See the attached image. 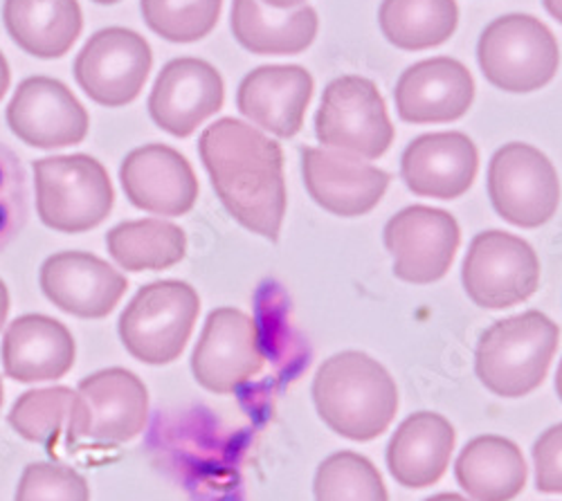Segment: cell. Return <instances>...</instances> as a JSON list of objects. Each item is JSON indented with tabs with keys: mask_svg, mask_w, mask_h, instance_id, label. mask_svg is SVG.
<instances>
[{
	"mask_svg": "<svg viewBox=\"0 0 562 501\" xmlns=\"http://www.w3.org/2000/svg\"><path fill=\"white\" fill-rule=\"evenodd\" d=\"M199 151L223 207L246 230L277 241L286 216L281 147L255 126L223 117L203 130Z\"/></svg>",
	"mask_w": 562,
	"mask_h": 501,
	"instance_id": "1",
	"label": "cell"
},
{
	"mask_svg": "<svg viewBox=\"0 0 562 501\" xmlns=\"http://www.w3.org/2000/svg\"><path fill=\"white\" fill-rule=\"evenodd\" d=\"M319 419L349 441L381 436L398 412V389L379 360L342 351L322 362L313 380Z\"/></svg>",
	"mask_w": 562,
	"mask_h": 501,
	"instance_id": "2",
	"label": "cell"
},
{
	"mask_svg": "<svg viewBox=\"0 0 562 501\" xmlns=\"http://www.w3.org/2000/svg\"><path fill=\"white\" fill-rule=\"evenodd\" d=\"M560 342V327L540 310L506 317L480 338L475 372L480 383L502 398H522L547 378Z\"/></svg>",
	"mask_w": 562,
	"mask_h": 501,
	"instance_id": "3",
	"label": "cell"
},
{
	"mask_svg": "<svg viewBox=\"0 0 562 501\" xmlns=\"http://www.w3.org/2000/svg\"><path fill=\"white\" fill-rule=\"evenodd\" d=\"M36 212L57 232L79 235L102 225L115 203L109 171L90 156H55L34 162Z\"/></svg>",
	"mask_w": 562,
	"mask_h": 501,
	"instance_id": "4",
	"label": "cell"
},
{
	"mask_svg": "<svg viewBox=\"0 0 562 501\" xmlns=\"http://www.w3.org/2000/svg\"><path fill=\"white\" fill-rule=\"evenodd\" d=\"M477 61L486 81L504 93H533L555 77L560 50L540 19L506 14L482 32Z\"/></svg>",
	"mask_w": 562,
	"mask_h": 501,
	"instance_id": "5",
	"label": "cell"
},
{
	"mask_svg": "<svg viewBox=\"0 0 562 501\" xmlns=\"http://www.w3.org/2000/svg\"><path fill=\"white\" fill-rule=\"evenodd\" d=\"M201 312L199 293L184 282H154L139 288L120 317L126 351L145 364H169L190 342Z\"/></svg>",
	"mask_w": 562,
	"mask_h": 501,
	"instance_id": "6",
	"label": "cell"
},
{
	"mask_svg": "<svg viewBox=\"0 0 562 501\" xmlns=\"http://www.w3.org/2000/svg\"><path fill=\"white\" fill-rule=\"evenodd\" d=\"M317 140L331 151L379 160L394 143V126L376 83L345 75L324 88L315 115Z\"/></svg>",
	"mask_w": 562,
	"mask_h": 501,
	"instance_id": "7",
	"label": "cell"
},
{
	"mask_svg": "<svg viewBox=\"0 0 562 501\" xmlns=\"http://www.w3.org/2000/svg\"><path fill=\"white\" fill-rule=\"evenodd\" d=\"M149 391L128 369H104L79 383L70 414L68 439L120 445L145 432Z\"/></svg>",
	"mask_w": 562,
	"mask_h": 501,
	"instance_id": "8",
	"label": "cell"
},
{
	"mask_svg": "<svg viewBox=\"0 0 562 501\" xmlns=\"http://www.w3.org/2000/svg\"><path fill=\"white\" fill-rule=\"evenodd\" d=\"M461 282L480 308L504 310L536 295L540 259L520 237L488 230L477 235L465 252Z\"/></svg>",
	"mask_w": 562,
	"mask_h": 501,
	"instance_id": "9",
	"label": "cell"
},
{
	"mask_svg": "<svg viewBox=\"0 0 562 501\" xmlns=\"http://www.w3.org/2000/svg\"><path fill=\"white\" fill-rule=\"evenodd\" d=\"M488 198L506 223L533 230L549 223L558 212V171L551 160L531 145H504L488 164Z\"/></svg>",
	"mask_w": 562,
	"mask_h": 501,
	"instance_id": "10",
	"label": "cell"
},
{
	"mask_svg": "<svg viewBox=\"0 0 562 501\" xmlns=\"http://www.w3.org/2000/svg\"><path fill=\"white\" fill-rule=\"evenodd\" d=\"M151 64L145 36L126 27H106L86 41L75 61V79L92 102L117 109L143 93Z\"/></svg>",
	"mask_w": 562,
	"mask_h": 501,
	"instance_id": "11",
	"label": "cell"
},
{
	"mask_svg": "<svg viewBox=\"0 0 562 501\" xmlns=\"http://www.w3.org/2000/svg\"><path fill=\"white\" fill-rule=\"evenodd\" d=\"M383 239L394 259V275L401 282L426 286L448 275L461 232L452 214L412 205L387 220Z\"/></svg>",
	"mask_w": 562,
	"mask_h": 501,
	"instance_id": "12",
	"label": "cell"
},
{
	"mask_svg": "<svg viewBox=\"0 0 562 501\" xmlns=\"http://www.w3.org/2000/svg\"><path fill=\"white\" fill-rule=\"evenodd\" d=\"M266 364L261 333L250 315L237 308H216L207 315L192 355L196 383L212 394H232Z\"/></svg>",
	"mask_w": 562,
	"mask_h": 501,
	"instance_id": "13",
	"label": "cell"
},
{
	"mask_svg": "<svg viewBox=\"0 0 562 501\" xmlns=\"http://www.w3.org/2000/svg\"><path fill=\"white\" fill-rule=\"evenodd\" d=\"M8 124L30 147L61 149L83 143L88 113L61 81L30 77L19 83L8 106Z\"/></svg>",
	"mask_w": 562,
	"mask_h": 501,
	"instance_id": "14",
	"label": "cell"
},
{
	"mask_svg": "<svg viewBox=\"0 0 562 501\" xmlns=\"http://www.w3.org/2000/svg\"><path fill=\"white\" fill-rule=\"evenodd\" d=\"M302 173L308 196L342 218L369 214L390 187V175L383 169L331 149L306 147Z\"/></svg>",
	"mask_w": 562,
	"mask_h": 501,
	"instance_id": "15",
	"label": "cell"
},
{
	"mask_svg": "<svg viewBox=\"0 0 562 501\" xmlns=\"http://www.w3.org/2000/svg\"><path fill=\"white\" fill-rule=\"evenodd\" d=\"M225 100V86L216 68L203 59L169 61L151 90V119L176 138L192 135L207 117L216 115Z\"/></svg>",
	"mask_w": 562,
	"mask_h": 501,
	"instance_id": "16",
	"label": "cell"
},
{
	"mask_svg": "<svg viewBox=\"0 0 562 501\" xmlns=\"http://www.w3.org/2000/svg\"><path fill=\"white\" fill-rule=\"evenodd\" d=\"M126 277L88 252H59L41 267V291L57 308L81 320H102L124 297Z\"/></svg>",
	"mask_w": 562,
	"mask_h": 501,
	"instance_id": "17",
	"label": "cell"
},
{
	"mask_svg": "<svg viewBox=\"0 0 562 501\" xmlns=\"http://www.w3.org/2000/svg\"><path fill=\"white\" fill-rule=\"evenodd\" d=\"M477 169V147L459 130L420 135L401 156V175L407 190L424 198H461L473 187Z\"/></svg>",
	"mask_w": 562,
	"mask_h": 501,
	"instance_id": "18",
	"label": "cell"
},
{
	"mask_svg": "<svg viewBox=\"0 0 562 501\" xmlns=\"http://www.w3.org/2000/svg\"><path fill=\"white\" fill-rule=\"evenodd\" d=\"M475 100V79L461 61L435 57L409 66L394 90L396 113L409 124H446L463 117Z\"/></svg>",
	"mask_w": 562,
	"mask_h": 501,
	"instance_id": "19",
	"label": "cell"
},
{
	"mask_svg": "<svg viewBox=\"0 0 562 501\" xmlns=\"http://www.w3.org/2000/svg\"><path fill=\"white\" fill-rule=\"evenodd\" d=\"M126 198L137 207L158 216H182L192 212L199 198V180L176 149L147 145L131 151L120 169Z\"/></svg>",
	"mask_w": 562,
	"mask_h": 501,
	"instance_id": "20",
	"label": "cell"
},
{
	"mask_svg": "<svg viewBox=\"0 0 562 501\" xmlns=\"http://www.w3.org/2000/svg\"><path fill=\"white\" fill-rule=\"evenodd\" d=\"M313 100V77L302 66H261L246 75L237 93L241 115L277 138H295Z\"/></svg>",
	"mask_w": 562,
	"mask_h": 501,
	"instance_id": "21",
	"label": "cell"
},
{
	"mask_svg": "<svg viewBox=\"0 0 562 501\" xmlns=\"http://www.w3.org/2000/svg\"><path fill=\"white\" fill-rule=\"evenodd\" d=\"M77 346L70 331L48 315H23L3 338V369L19 383H48L75 367Z\"/></svg>",
	"mask_w": 562,
	"mask_h": 501,
	"instance_id": "22",
	"label": "cell"
},
{
	"mask_svg": "<svg viewBox=\"0 0 562 501\" xmlns=\"http://www.w3.org/2000/svg\"><path fill=\"white\" fill-rule=\"evenodd\" d=\"M454 428L435 412L407 417L387 445V468L405 488H428L437 483L454 449Z\"/></svg>",
	"mask_w": 562,
	"mask_h": 501,
	"instance_id": "23",
	"label": "cell"
},
{
	"mask_svg": "<svg viewBox=\"0 0 562 501\" xmlns=\"http://www.w3.org/2000/svg\"><path fill=\"white\" fill-rule=\"evenodd\" d=\"M454 477L475 501H513L527 486V464L513 441L486 434L461 449Z\"/></svg>",
	"mask_w": 562,
	"mask_h": 501,
	"instance_id": "24",
	"label": "cell"
},
{
	"mask_svg": "<svg viewBox=\"0 0 562 501\" xmlns=\"http://www.w3.org/2000/svg\"><path fill=\"white\" fill-rule=\"evenodd\" d=\"M3 19L19 48L38 59L64 57L83 27L77 0H5Z\"/></svg>",
	"mask_w": 562,
	"mask_h": 501,
	"instance_id": "25",
	"label": "cell"
},
{
	"mask_svg": "<svg viewBox=\"0 0 562 501\" xmlns=\"http://www.w3.org/2000/svg\"><path fill=\"white\" fill-rule=\"evenodd\" d=\"M232 34L252 55H300L317 36V12L308 5L289 14L270 12L261 0H232Z\"/></svg>",
	"mask_w": 562,
	"mask_h": 501,
	"instance_id": "26",
	"label": "cell"
},
{
	"mask_svg": "<svg viewBox=\"0 0 562 501\" xmlns=\"http://www.w3.org/2000/svg\"><path fill=\"white\" fill-rule=\"evenodd\" d=\"M379 23L398 50H430L454 34L459 8L454 0H383Z\"/></svg>",
	"mask_w": 562,
	"mask_h": 501,
	"instance_id": "27",
	"label": "cell"
},
{
	"mask_svg": "<svg viewBox=\"0 0 562 501\" xmlns=\"http://www.w3.org/2000/svg\"><path fill=\"white\" fill-rule=\"evenodd\" d=\"M111 257L128 272L167 270L184 259L187 237L178 225L160 218L120 223L106 235Z\"/></svg>",
	"mask_w": 562,
	"mask_h": 501,
	"instance_id": "28",
	"label": "cell"
},
{
	"mask_svg": "<svg viewBox=\"0 0 562 501\" xmlns=\"http://www.w3.org/2000/svg\"><path fill=\"white\" fill-rule=\"evenodd\" d=\"M315 501H387L379 468L356 452H336L315 472Z\"/></svg>",
	"mask_w": 562,
	"mask_h": 501,
	"instance_id": "29",
	"label": "cell"
},
{
	"mask_svg": "<svg viewBox=\"0 0 562 501\" xmlns=\"http://www.w3.org/2000/svg\"><path fill=\"white\" fill-rule=\"evenodd\" d=\"M145 23L171 43L205 38L218 23L223 0H139Z\"/></svg>",
	"mask_w": 562,
	"mask_h": 501,
	"instance_id": "30",
	"label": "cell"
},
{
	"mask_svg": "<svg viewBox=\"0 0 562 501\" xmlns=\"http://www.w3.org/2000/svg\"><path fill=\"white\" fill-rule=\"evenodd\" d=\"M75 391L68 387H48L25 391L8 417L19 436L30 443L50 445L68 423Z\"/></svg>",
	"mask_w": 562,
	"mask_h": 501,
	"instance_id": "31",
	"label": "cell"
},
{
	"mask_svg": "<svg viewBox=\"0 0 562 501\" xmlns=\"http://www.w3.org/2000/svg\"><path fill=\"white\" fill-rule=\"evenodd\" d=\"M14 501H90V488L77 470L41 462L23 470Z\"/></svg>",
	"mask_w": 562,
	"mask_h": 501,
	"instance_id": "32",
	"label": "cell"
},
{
	"mask_svg": "<svg viewBox=\"0 0 562 501\" xmlns=\"http://www.w3.org/2000/svg\"><path fill=\"white\" fill-rule=\"evenodd\" d=\"M27 220V178L19 156L0 143V252L23 230Z\"/></svg>",
	"mask_w": 562,
	"mask_h": 501,
	"instance_id": "33",
	"label": "cell"
},
{
	"mask_svg": "<svg viewBox=\"0 0 562 501\" xmlns=\"http://www.w3.org/2000/svg\"><path fill=\"white\" fill-rule=\"evenodd\" d=\"M536 486L547 494H562V423L551 425L533 445Z\"/></svg>",
	"mask_w": 562,
	"mask_h": 501,
	"instance_id": "34",
	"label": "cell"
},
{
	"mask_svg": "<svg viewBox=\"0 0 562 501\" xmlns=\"http://www.w3.org/2000/svg\"><path fill=\"white\" fill-rule=\"evenodd\" d=\"M8 312H10V293L8 286L0 280V329H3L5 320H8Z\"/></svg>",
	"mask_w": 562,
	"mask_h": 501,
	"instance_id": "35",
	"label": "cell"
},
{
	"mask_svg": "<svg viewBox=\"0 0 562 501\" xmlns=\"http://www.w3.org/2000/svg\"><path fill=\"white\" fill-rule=\"evenodd\" d=\"M261 3H263L266 8H270V10H277V12H286V10H291V8H297V5H302L304 0H261Z\"/></svg>",
	"mask_w": 562,
	"mask_h": 501,
	"instance_id": "36",
	"label": "cell"
},
{
	"mask_svg": "<svg viewBox=\"0 0 562 501\" xmlns=\"http://www.w3.org/2000/svg\"><path fill=\"white\" fill-rule=\"evenodd\" d=\"M8 88H10V66H8L5 57L0 55V100H3Z\"/></svg>",
	"mask_w": 562,
	"mask_h": 501,
	"instance_id": "37",
	"label": "cell"
},
{
	"mask_svg": "<svg viewBox=\"0 0 562 501\" xmlns=\"http://www.w3.org/2000/svg\"><path fill=\"white\" fill-rule=\"evenodd\" d=\"M542 5L558 23H562V0H542Z\"/></svg>",
	"mask_w": 562,
	"mask_h": 501,
	"instance_id": "38",
	"label": "cell"
},
{
	"mask_svg": "<svg viewBox=\"0 0 562 501\" xmlns=\"http://www.w3.org/2000/svg\"><path fill=\"white\" fill-rule=\"evenodd\" d=\"M426 501H468V499L461 497V494H454V492H441V494L428 497Z\"/></svg>",
	"mask_w": 562,
	"mask_h": 501,
	"instance_id": "39",
	"label": "cell"
},
{
	"mask_svg": "<svg viewBox=\"0 0 562 501\" xmlns=\"http://www.w3.org/2000/svg\"><path fill=\"white\" fill-rule=\"evenodd\" d=\"M555 391H558V398L562 400V360L558 364V374H555Z\"/></svg>",
	"mask_w": 562,
	"mask_h": 501,
	"instance_id": "40",
	"label": "cell"
},
{
	"mask_svg": "<svg viewBox=\"0 0 562 501\" xmlns=\"http://www.w3.org/2000/svg\"><path fill=\"white\" fill-rule=\"evenodd\" d=\"M95 3H100V5H113V3H120V0H95Z\"/></svg>",
	"mask_w": 562,
	"mask_h": 501,
	"instance_id": "41",
	"label": "cell"
},
{
	"mask_svg": "<svg viewBox=\"0 0 562 501\" xmlns=\"http://www.w3.org/2000/svg\"><path fill=\"white\" fill-rule=\"evenodd\" d=\"M0 407H3V378H0Z\"/></svg>",
	"mask_w": 562,
	"mask_h": 501,
	"instance_id": "42",
	"label": "cell"
}]
</instances>
